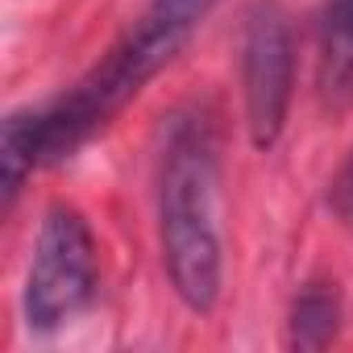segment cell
<instances>
[{
	"mask_svg": "<svg viewBox=\"0 0 353 353\" xmlns=\"http://www.w3.org/2000/svg\"><path fill=\"white\" fill-rule=\"evenodd\" d=\"M212 5L216 0H145L133 30L104 54L92 75H83L54 104L9 117L5 141H0L5 204H13L30 170L71 158L96 129H104L141 92V83L174 59V50L192 38V30L212 13Z\"/></svg>",
	"mask_w": 353,
	"mask_h": 353,
	"instance_id": "cell-1",
	"label": "cell"
},
{
	"mask_svg": "<svg viewBox=\"0 0 353 353\" xmlns=\"http://www.w3.org/2000/svg\"><path fill=\"white\" fill-rule=\"evenodd\" d=\"M295 79L291 26L279 5H258L245 17L241 38V88H245V125L258 150H270L287 125Z\"/></svg>",
	"mask_w": 353,
	"mask_h": 353,
	"instance_id": "cell-4",
	"label": "cell"
},
{
	"mask_svg": "<svg viewBox=\"0 0 353 353\" xmlns=\"http://www.w3.org/2000/svg\"><path fill=\"white\" fill-rule=\"evenodd\" d=\"M158 237L170 287L192 312L208 316L221 299V233H216V141L212 125L179 117L158 174Z\"/></svg>",
	"mask_w": 353,
	"mask_h": 353,
	"instance_id": "cell-2",
	"label": "cell"
},
{
	"mask_svg": "<svg viewBox=\"0 0 353 353\" xmlns=\"http://www.w3.org/2000/svg\"><path fill=\"white\" fill-rule=\"evenodd\" d=\"M332 208L353 225V154H349V162H345V170H341V179L332 183Z\"/></svg>",
	"mask_w": 353,
	"mask_h": 353,
	"instance_id": "cell-7",
	"label": "cell"
},
{
	"mask_svg": "<svg viewBox=\"0 0 353 353\" xmlns=\"http://www.w3.org/2000/svg\"><path fill=\"white\" fill-rule=\"evenodd\" d=\"M96 295V241L75 208H50L26 279V320L38 332L67 324Z\"/></svg>",
	"mask_w": 353,
	"mask_h": 353,
	"instance_id": "cell-3",
	"label": "cell"
},
{
	"mask_svg": "<svg viewBox=\"0 0 353 353\" xmlns=\"http://www.w3.org/2000/svg\"><path fill=\"white\" fill-rule=\"evenodd\" d=\"M341 328V295L332 283H307L291 303V332L295 349H324Z\"/></svg>",
	"mask_w": 353,
	"mask_h": 353,
	"instance_id": "cell-6",
	"label": "cell"
},
{
	"mask_svg": "<svg viewBox=\"0 0 353 353\" xmlns=\"http://www.w3.org/2000/svg\"><path fill=\"white\" fill-rule=\"evenodd\" d=\"M320 88L332 100L353 96V0H324L320 9Z\"/></svg>",
	"mask_w": 353,
	"mask_h": 353,
	"instance_id": "cell-5",
	"label": "cell"
}]
</instances>
